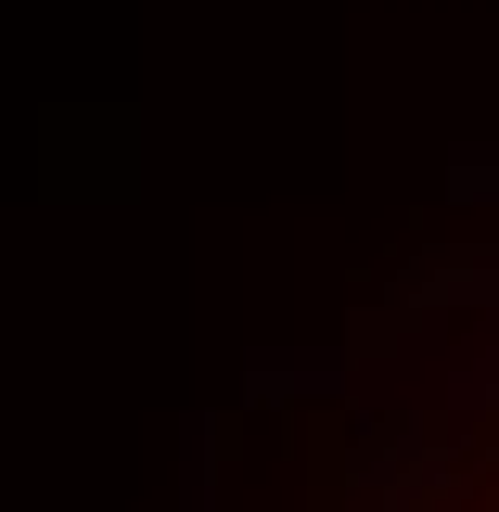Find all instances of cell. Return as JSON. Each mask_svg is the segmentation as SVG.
Segmentation results:
<instances>
[{
	"label": "cell",
	"instance_id": "1",
	"mask_svg": "<svg viewBox=\"0 0 499 512\" xmlns=\"http://www.w3.org/2000/svg\"><path fill=\"white\" fill-rule=\"evenodd\" d=\"M474 512H499V474H487V487H474Z\"/></svg>",
	"mask_w": 499,
	"mask_h": 512
}]
</instances>
